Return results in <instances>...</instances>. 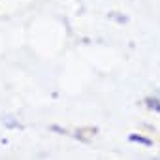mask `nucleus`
I'll use <instances>...</instances> for the list:
<instances>
[]
</instances>
